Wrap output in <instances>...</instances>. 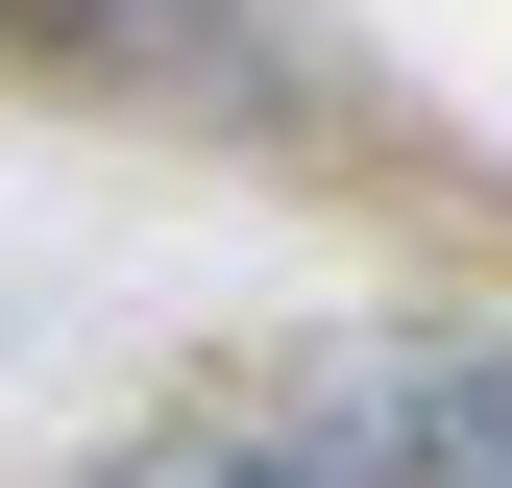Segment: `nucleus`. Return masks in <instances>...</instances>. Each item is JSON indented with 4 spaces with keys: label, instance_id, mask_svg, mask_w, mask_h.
<instances>
[{
    "label": "nucleus",
    "instance_id": "f257e3e1",
    "mask_svg": "<svg viewBox=\"0 0 512 488\" xmlns=\"http://www.w3.org/2000/svg\"><path fill=\"white\" fill-rule=\"evenodd\" d=\"M391 415H415V464H439V488H512V366H464V342H439Z\"/></svg>",
    "mask_w": 512,
    "mask_h": 488
},
{
    "label": "nucleus",
    "instance_id": "f03ea898",
    "mask_svg": "<svg viewBox=\"0 0 512 488\" xmlns=\"http://www.w3.org/2000/svg\"><path fill=\"white\" fill-rule=\"evenodd\" d=\"M122 488H342V464H122Z\"/></svg>",
    "mask_w": 512,
    "mask_h": 488
}]
</instances>
